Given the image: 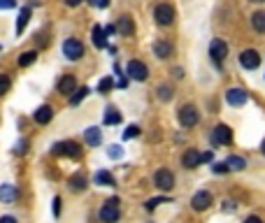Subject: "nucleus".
I'll return each mask as SVG.
<instances>
[{
	"instance_id": "obj_1",
	"label": "nucleus",
	"mask_w": 265,
	"mask_h": 223,
	"mask_svg": "<svg viewBox=\"0 0 265 223\" xmlns=\"http://www.w3.org/2000/svg\"><path fill=\"white\" fill-rule=\"evenodd\" d=\"M100 221L103 223H116L121 218V211H119V198H112L107 200L103 207H100Z\"/></svg>"
},
{
	"instance_id": "obj_2",
	"label": "nucleus",
	"mask_w": 265,
	"mask_h": 223,
	"mask_svg": "<svg viewBox=\"0 0 265 223\" xmlns=\"http://www.w3.org/2000/svg\"><path fill=\"white\" fill-rule=\"evenodd\" d=\"M51 154H56V156H68V158H75V161H77V158L82 156V146H79L77 142H73V139H65V142L54 144Z\"/></svg>"
},
{
	"instance_id": "obj_3",
	"label": "nucleus",
	"mask_w": 265,
	"mask_h": 223,
	"mask_svg": "<svg viewBox=\"0 0 265 223\" xmlns=\"http://www.w3.org/2000/svg\"><path fill=\"white\" fill-rule=\"evenodd\" d=\"M63 56L70 60H79L84 56V44L79 42L77 37H68L65 42H63Z\"/></svg>"
},
{
	"instance_id": "obj_4",
	"label": "nucleus",
	"mask_w": 265,
	"mask_h": 223,
	"mask_svg": "<svg viewBox=\"0 0 265 223\" xmlns=\"http://www.w3.org/2000/svg\"><path fill=\"white\" fill-rule=\"evenodd\" d=\"M154 19H156L158 26H170L172 21H175V10H172V5H168V3L156 5V10H154Z\"/></svg>"
},
{
	"instance_id": "obj_5",
	"label": "nucleus",
	"mask_w": 265,
	"mask_h": 223,
	"mask_svg": "<svg viewBox=\"0 0 265 223\" xmlns=\"http://www.w3.org/2000/svg\"><path fill=\"white\" fill-rule=\"evenodd\" d=\"M126 75L130 79H135V82H147V77H149V67L142 63V60H130L126 65Z\"/></svg>"
},
{
	"instance_id": "obj_6",
	"label": "nucleus",
	"mask_w": 265,
	"mask_h": 223,
	"mask_svg": "<svg viewBox=\"0 0 265 223\" xmlns=\"http://www.w3.org/2000/svg\"><path fill=\"white\" fill-rule=\"evenodd\" d=\"M154 184H156V188H161V191H172L175 188V175L170 172V170H158L156 175H154Z\"/></svg>"
},
{
	"instance_id": "obj_7",
	"label": "nucleus",
	"mask_w": 265,
	"mask_h": 223,
	"mask_svg": "<svg viewBox=\"0 0 265 223\" xmlns=\"http://www.w3.org/2000/svg\"><path fill=\"white\" fill-rule=\"evenodd\" d=\"M198 119H200V114L193 105H184V107L179 109V123L184 128H193L195 123H198Z\"/></svg>"
},
{
	"instance_id": "obj_8",
	"label": "nucleus",
	"mask_w": 265,
	"mask_h": 223,
	"mask_svg": "<svg viewBox=\"0 0 265 223\" xmlns=\"http://www.w3.org/2000/svg\"><path fill=\"white\" fill-rule=\"evenodd\" d=\"M240 65L244 67V70H256V67L260 65V56L256 49H244L240 54Z\"/></svg>"
},
{
	"instance_id": "obj_9",
	"label": "nucleus",
	"mask_w": 265,
	"mask_h": 223,
	"mask_svg": "<svg viewBox=\"0 0 265 223\" xmlns=\"http://www.w3.org/2000/svg\"><path fill=\"white\" fill-rule=\"evenodd\" d=\"M210 56H212V60H214L217 65H221L223 58L228 56V44L223 42V40H212V44H210Z\"/></svg>"
},
{
	"instance_id": "obj_10",
	"label": "nucleus",
	"mask_w": 265,
	"mask_h": 223,
	"mask_svg": "<svg viewBox=\"0 0 265 223\" xmlns=\"http://www.w3.org/2000/svg\"><path fill=\"white\" fill-rule=\"evenodd\" d=\"M212 142H214V144H230V142H233V130H230L228 126L219 123V126L212 130Z\"/></svg>"
},
{
	"instance_id": "obj_11",
	"label": "nucleus",
	"mask_w": 265,
	"mask_h": 223,
	"mask_svg": "<svg viewBox=\"0 0 265 223\" xmlns=\"http://www.w3.org/2000/svg\"><path fill=\"white\" fill-rule=\"evenodd\" d=\"M247 91L244 89H228L226 91V103L230 105V107H242V105L247 103Z\"/></svg>"
},
{
	"instance_id": "obj_12",
	"label": "nucleus",
	"mask_w": 265,
	"mask_h": 223,
	"mask_svg": "<svg viewBox=\"0 0 265 223\" xmlns=\"http://www.w3.org/2000/svg\"><path fill=\"white\" fill-rule=\"evenodd\" d=\"M212 200H214V198H212L210 191H198V193L191 198V207L195 211H205L207 207L212 205Z\"/></svg>"
},
{
	"instance_id": "obj_13",
	"label": "nucleus",
	"mask_w": 265,
	"mask_h": 223,
	"mask_svg": "<svg viewBox=\"0 0 265 223\" xmlns=\"http://www.w3.org/2000/svg\"><path fill=\"white\" fill-rule=\"evenodd\" d=\"M203 163V154H200L198 149H188L184 156H181V165L186 170H193V168H198V165Z\"/></svg>"
},
{
	"instance_id": "obj_14",
	"label": "nucleus",
	"mask_w": 265,
	"mask_h": 223,
	"mask_svg": "<svg viewBox=\"0 0 265 223\" xmlns=\"http://www.w3.org/2000/svg\"><path fill=\"white\" fill-rule=\"evenodd\" d=\"M75 91H77V79H75V75H63V77L58 79V93L70 96Z\"/></svg>"
},
{
	"instance_id": "obj_15",
	"label": "nucleus",
	"mask_w": 265,
	"mask_h": 223,
	"mask_svg": "<svg viewBox=\"0 0 265 223\" xmlns=\"http://www.w3.org/2000/svg\"><path fill=\"white\" fill-rule=\"evenodd\" d=\"M33 119H35V123H40V126H47L49 121L54 119V109L49 107V105H42V107H37V109H35Z\"/></svg>"
},
{
	"instance_id": "obj_16",
	"label": "nucleus",
	"mask_w": 265,
	"mask_h": 223,
	"mask_svg": "<svg viewBox=\"0 0 265 223\" xmlns=\"http://www.w3.org/2000/svg\"><path fill=\"white\" fill-rule=\"evenodd\" d=\"M19 195V188L12 186V184H3L0 186V202H5V205H10V202H14Z\"/></svg>"
},
{
	"instance_id": "obj_17",
	"label": "nucleus",
	"mask_w": 265,
	"mask_h": 223,
	"mask_svg": "<svg viewBox=\"0 0 265 223\" xmlns=\"http://www.w3.org/2000/svg\"><path fill=\"white\" fill-rule=\"evenodd\" d=\"M84 139H86V144H91V146H100V142H103V133H100V128H96V126L86 128Z\"/></svg>"
},
{
	"instance_id": "obj_18",
	"label": "nucleus",
	"mask_w": 265,
	"mask_h": 223,
	"mask_svg": "<svg viewBox=\"0 0 265 223\" xmlns=\"http://www.w3.org/2000/svg\"><path fill=\"white\" fill-rule=\"evenodd\" d=\"M68 186H70V191H75V193H82V191L89 186V179H86V175H73L70 181H68Z\"/></svg>"
},
{
	"instance_id": "obj_19",
	"label": "nucleus",
	"mask_w": 265,
	"mask_h": 223,
	"mask_svg": "<svg viewBox=\"0 0 265 223\" xmlns=\"http://www.w3.org/2000/svg\"><path fill=\"white\" fill-rule=\"evenodd\" d=\"M154 54H156L158 58H170V56H172V44L165 42V40H158V42L154 44Z\"/></svg>"
},
{
	"instance_id": "obj_20",
	"label": "nucleus",
	"mask_w": 265,
	"mask_h": 223,
	"mask_svg": "<svg viewBox=\"0 0 265 223\" xmlns=\"http://www.w3.org/2000/svg\"><path fill=\"white\" fill-rule=\"evenodd\" d=\"M116 30H119L121 35H132V30H135V24H132V19L128 14L119 19V24H116Z\"/></svg>"
},
{
	"instance_id": "obj_21",
	"label": "nucleus",
	"mask_w": 265,
	"mask_h": 223,
	"mask_svg": "<svg viewBox=\"0 0 265 223\" xmlns=\"http://www.w3.org/2000/svg\"><path fill=\"white\" fill-rule=\"evenodd\" d=\"M107 33H105V28H100V26H93V44H96L98 49H105L107 47Z\"/></svg>"
},
{
	"instance_id": "obj_22",
	"label": "nucleus",
	"mask_w": 265,
	"mask_h": 223,
	"mask_svg": "<svg viewBox=\"0 0 265 223\" xmlns=\"http://www.w3.org/2000/svg\"><path fill=\"white\" fill-rule=\"evenodd\" d=\"M30 19V7H21V12H19V21H17V35H21Z\"/></svg>"
},
{
	"instance_id": "obj_23",
	"label": "nucleus",
	"mask_w": 265,
	"mask_h": 223,
	"mask_svg": "<svg viewBox=\"0 0 265 223\" xmlns=\"http://www.w3.org/2000/svg\"><path fill=\"white\" fill-rule=\"evenodd\" d=\"M96 184L98 186H114V177L107 170H100V172H96Z\"/></svg>"
},
{
	"instance_id": "obj_24",
	"label": "nucleus",
	"mask_w": 265,
	"mask_h": 223,
	"mask_svg": "<svg viewBox=\"0 0 265 223\" xmlns=\"http://www.w3.org/2000/svg\"><path fill=\"white\" fill-rule=\"evenodd\" d=\"M105 123H107V126H116V123H121V114L119 112H116L114 107H107L105 109Z\"/></svg>"
},
{
	"instance_id": "obj_25",
	"label": "nucleus",
	"mask_w": 265,
	"mask_h": 223,
	"mask_svg": "<svg viewBox=\"0 0 265 223\" xmlns=\"http://www.w3.org/2000/svg\"><path fill=\"white\" fill-rule=\"evenodd\" d=\"M35 60H37V51H24V54H21V58H19V65L28 67V65H33Z\"/></svg>"
},
{
	"instance_id": "obj_26",
	"label": "nucleus",
	"mask_w": 265,
	"mask_h": 223,
	"mask_svg": "<svg viewBox=\"0 0 265 223\" xmlns=\"http://www.w3.org/2000/svg\"><path fill=\"white\" fill-rule=\"evenodd\" d=\"M251 26L256 30H258V33H265V12H256L251 17Z\"/></svg>"
},
{
	"instance_id": "obj_27",
	"label": "nucleus",
	"mask_w": 265,
	"mask_h": 223,
	"mask_svg": "<svg viewBox=\"0 0 265 223\" xmlns=\"http://www.w3.org/2000/svg\"><path fill=\"white\" fill-rule=\"evenodd\" d=\"M156 93H158V98H161L163 103H168V100H172V86H170V84H161V86H158V91H156Z\"/></svg>"
},
{
	"instance_id": "obj_28",
	"label": "nucleus",
	"mask_w": 265,
	"mask_h": 223,
	"mask_svg": "<svg viewBox=\"0 0 265 223\" xmlns=\"http://www.w3.org/2000/svg\"><path fill=\"white\" fill-rule=\"evenodd\" d=\"M226 163H228V168H230V170H244V168H247L244 158H240V156H230L228 161H226Z\"/></svg>"
},
{
	"instance_id": "obj_29",
	"label": "nucleus",
	"mask_w": 265,
	"mask_h": 223,
	"mask_svg": "<svg viewBox=\"0 0 265 223\" xmlns=\"http://www.w3.org/2000/svg\"><path fill=\"white\" fill-rule=\"evenodd\" d=\"M89 93H91V91L86 89V86H84V89H77V91H75V96L70 98V103H73V105H79V103H82V100H84L86 96H89Z\"/></svg>"
},
{
	"instance_id": "obj_30",
	"label": "nucleus",
	"mask_w": 265,
	"mask_h": 223,
	"mask_svg": "<svg viewBox=\"0 0 265 223\" xmlns=\"http://www.w3.org/2000/svg\"><path fill=\"white\" fill-rule=\"evenodd\" d=\"M112 86H114L112 77H105V79H100V84H98V91H100V93H107V91H112Z\"/></svg>"
},
{
	"instance_id": "obj_31",
	"label": "nucleus",
	"mask_w": 265,
	"mask_h": 223,
	"mask_svg": "<svg viewBox=\"0 0 265 223\" xmlns=\"http://www.w3.org/2000/svg\"><path fill=\"white\" fill-rule=\"evenodd\" d=\"M10 86H12L10 77H7V75H0V96H5L7 91H10Z\"/></svg>"
},
{
	"instance_id": "obj_32",
	"label": "nucleus",
	"mask_w": 265,
	"mask_h": 223,
	"mask_svg": "<svg viewBox=\"0 0 265 223\" xmlns=\"http://www.w3.org/2000/svg\"><path fill=\"white\" fill-rule=\"evenodd\" d=\"M163 202H168V198H151V200H147V205H145V207L151 211V209H156L158 205H163Z\"/></svg>"
},
{
	"instance_id": "obj_33",
	"label": "nucleus",
	"mask_w": 265,
	"mask_h": 223,
	"mask_svg": "<svg viewBox=\"0 0 265 223\" xmlns=\"http://www.w3.org/2000/svg\"><path fill=\"white\" fill-rule=\"evenodd\" d=\"M138 135H140L138 126H128L126 130H123V139H132V137H138Z\"/></svg>"
},
{
	"instance_id": "obj_34",
	"label": "nucleus",
	"mask_w": 265,
	"mask_h": 223,
	"mask_svg": "<svg viewBox=\"0 0 265 223\" xmlns=\"http://www.w3.org/2000/svg\"><path fill=\"white\" fill-rule=\"evenodd\" d=\"M107 154H109L112 158H121V156H123V149H121L119 144H112V146H109V151H107Z\"/></svg>"
},
{
	"instance_id": "obj_35",
	"label": "nucleus",
	"mask_w": 265,
	"mask_h": 223,
	"mask_svg": "<svg viewBox=\"0 0 265 223\" xmlns=\"http://www.w3.org/2000/svg\"><path fill=\"white\" fill-rule=\"evenodd\" d=\"M26 146H28V139H19V144H14V154H26Z\"/></svg>"
},
{
	"instance_id": "obj_36",
	"label": "nucleus",
	"mask_w": 265,
	"mask_h": 223,
	"mask_svg": "<svg viewBox=\"0 0 265 223\" xmlns=\"http://www.w3.org/2000/svg\"><path fill=\"white\" fill-rule=\"evenodd\" d=\"M212 170H214L217 175H226L230 168H228V163H214V168H212Z\"/></svg>"
},
{
	"instance_id": "obj_37",
	"label": "nucleus",
	"mask_w": 265,
	"mask_h": 223,
	"mask_svg": "<svg viewBox=\"0 0 265 223\" xmlns=\"http://www.w3.org/2000/svg\"><path fill=\"white\" fill-rule=\"evenodd\" d=\"M17 7V0H0V10H12Z\"/></svg>"
},
{
	"instance_id": "obj_38",
	"label": "nucleus",
	"mask_w": 265,
	"mask_h": 223,
	"mask_svg": "<svg viewBox=\"0 0 265 223\" xmlns=\"http://www.w3.org/2000/svg\"><path fill=\"white\" fill-rule=\"evenodd\" d=\"M91 5H96V7H100V10H103V7L109 5V0H91Z\"/></svg>"
},
{
	"instance_id": "obj_39",
	"label": "nucleus",
	"mask_w": 265,
	"mask_h": 223,
	"mask_svg": "<svg viewBox=\"0 0 265 223\" xmlns=\"http://www.w3.org/2000/svg\"><path fill=\"white\" fill-rule=\"evenodd\" d=\"M58 214H60V198L56 195L54 198V216H58Z\"/></svg>"
},
{
	"instance_id": "obj_40",
	"label": "nucleus",
	"mask_w": 265,
	"mask_h": 223,
	"mask_svg": "<svg viewBox=\"0 0 265 223\" xmlns=\"http://www.w3.org/2000/svg\"><path fill=\"white\" fill-rule=\"evenodd\" d=\"M244 223H263V218L260 216H247L244 218Z\"/></svg>"
},
{
	"instance_id": "obj_41",
	"label": "nucleus",
	"mask_w": 265,
	"mask_h": 223,
	"mask_svg": "<svg viewBox=\"0 0 265 223\" xmlns=\"http://www.w3.org/2000/svg\"><path fill=\"white\" fill-rule=\"evenodd\" d=\"M0 223H17L14 216H0Z\"/></svg>"
},
{
	"instance_id": "obj_42",
	"label": "nucleus",
	"mask_w": 265,
	"mask_h": 223,
	"mask_svg": "<svg viewBox=\"0 0 265 223\" xmlns=\"http://www.w3.org/2000/svg\"><path fill=\"white\" fill-rule=\"evenodd\" d=\"M172 75H175L177 79H181V77H184V70H181V67H175V70H172Z\"/></svg>"
},
{
	"instance_id": "obj_43",
	"label": "nucleus",
	"mask_w": 265,
	"mask_h": 223,
	"mask_svg": "<svg viewBox=\"0 0 265 223\" xmlns=\"http://www.w3.org/2000/svg\"><path fill=\"white\" fill-rule=\"evenodd\" d=\"M79 3H82V0H65V5H68V7H77Z\"/></svg>"
},
{
	"instance_id": "obj_44",
	"label": "nucleus",
	"mask_w": 265,
	"mask_h": 223,
	"mask_svg": "<svg viewBox=\"0 0 265 223\" xmlns=\"http://www.w3.org/2000/svg\"><path fill=\"white\" fill-rule=\"evenodd\" d=\"M207 161H212V151H207V154H203V163H207Z\"/></svg>"
},
{
	"instance_id": "obj_45",
	"label": "nucleus",
	"mask_w": 265,
	"mask_h": 223,
	"mask_svg": "<svg viewBox=\"0 0 265 223\" xmlns=\"http://www.w3.org/2000/svg\"><path fill=\"white\" fill-rule=\"evenodd\" d=\"M260 151H263V154H265V142H263V144H260Z\"/></svg>"
},
{
	"instance_id": "obj_46",
	"label": "nucleus",
	"mask_w": 265,
	"mask_h": 223,
	"mask_svg": "<svg viewBox=\"0 0 265 223\" xmlns=\"http://www.w3.org/2000/svg\"><path fill=\"white\" fill-rule=\"evenodd\" d=\"M0 49H3V47H0Z\"/></svg>"
}]
</instances>
